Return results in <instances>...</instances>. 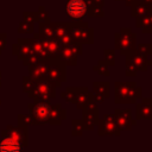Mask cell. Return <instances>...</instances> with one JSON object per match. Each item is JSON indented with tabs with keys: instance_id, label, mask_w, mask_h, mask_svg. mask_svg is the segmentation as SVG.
Returning <instances> with one entry per match:
<instances>
[{
	"instance_id": "obj_6",
	"label": "cell",
	"mask_w": 152,
	"mask_h": 152,
	"mask_svg": "<svg viewBox=\"0 0 152 152\" xmlns=\"http://www.w3.org/2000/svg\"><path fill=\"white\" fill-rule=\"evenodd\" d=\"M30 108H31V116L36 125H43L44 122L48 121V118H49L50 110H51L49 100L39 99V101H37Z\"/></svg>"
},
{
	"instance_id": "obj_26",
	"label": "cell",
	"mask_w": 152,
	"mask_h": 152,
	"mask_svg": "<svg viewBox=\"0 0 152 152\" xmlns=\"http://www.w3.org/2000/svg\"><path fill=\"white\" fill-rule=\"evenodd\" d=\"M93 70H94V71H97L99 74H101V75H103V76H109L108 65L103 62V59H100V61L97 62V64L93 66Z\"/></svg>"
},
{
	"instance_id": "obj_32",
	"label": "cell",
	"mask_w": 152,
	"mask_h": 152,
	"mask_svg": "<svg viewBox=\"0 0 152 152\" xmlns=\"http://www.w3.org/2000/svg\"><path fill=\"white\" fill-rule=\"evenodd\" d=\"M148 18H150V20H151V23H152V13L148 14Z\"/></svg>"
},
{
	"instance_id": "obj_23",
	"label": "cell",
	"mask_w": 152,
	"mask_h": 152,
	"mask_svg": "<svg viewBox=\"0 0 152 152\" xmlns=\"http://www.w3.org/2000/svg\"><path fill=\"white\" fill-rule=\"evenodd\" d=\"M88 17H103V4H96L94 2L88 7L87 11Z\"/></svg>"
},
{
	"instance_id": "obj_15",
	"label": "cell",
	"mask_w": 152,
	"mask_h": 152,
	"mask_svg": "<svg viewBox=\"0 0 152 152\" xmlns=\"http://www.w3.org/2000/svg\"><path fill=\"white\" fill-rule=\"evenodd\" d=\"M58 55H59V59L63 61L66 65H75V64H77V56L78 55L72 50L70 44L64 45Z\"/></svg>"
},
{
	"instance_id": "obj_7",
	"label": "cell",
	"mask_w": 152,
	"mask_h": 152,
	"mask_svg": "<svg viewBox=\"0 0 152 152\" xmlns=\"http://www.w3.org/2000/svg\"><path fill=\"white\" fill-rule=\"evenodd\" d=\"M97 134L100 137H103V135H116L119 137L121 134V131L120 128L118 127L115 120H114V115L112 114H106L102 120L99 119V122H97Z\"/></svg>"
},
{
	"instance_id": "obj_27",
	"label": "cell",
	"mask_w": 152,
	"mask_h": 152,
	"mask_svg": "<svg viewBox=\"0 0 152 152\" xmlns=\"http://www.w3.org/2000/svg\"><path fill=\"white\" fill-rule=\"evenodd\" d=\"M125 74H126V76H135V74H137L135 66H134L132 63L126 62V65H125Z\"/></svg>"
},
{
	"instance_id": "obj_20",
	"label": "cell",
	"mask_w": 152,
	"mask_h": 152,
	"mask_svg": "<svg viewBox=\"0 0 152 152\" xmlns=\"http://www.w3.org/2000/svg\"><path fill=\"white\" fill-rule=\"evenodd\" d=\"M135 19H137V21H135L137 27H139L144 33H151L152 32V23H151L150 18H148V14L147 15L137 17Z\"/></svg>"
},
{
	"instance_id": "obj_4",
	"label": "cell",
	"mask_w": 152,
	"mask_h": 152,
	"mask_svg": "<svg viewBox=\"0 0 152 152\" xmlns=\"http://www.w3.org/2000/svg\"><path fill=\"white\" fill-rule=\"evenodd\" d=\"M65 63L58 59H51L46 72V80H49L55 87H61L62 82L65 81Z\"/></svg>"
},
{
	"instance_id": "obj_9",
	"label": "cell",
	"mask_w": 152,
	"mask_h": 152,
	"mask_svg": "<svg viewBox=\"0 0 152 152\" xmlns=\"http://www.w3.org/2000/svg\"><path fill=\"white\" fill-rule=\"evenodd\" d=\"M88 6L84 0H68L65 5V12L74 20H82L87 15Z\"/></svg>"
},
{
	"instance_id": "obj_25",
	"label": "cell",
	"mask_w": 152,
	"mask_h": 152,
	"mask_svg": "<svg viewBox=\"0 0 152 152\" xmlns=\"http://www.w3.org/2000/svg\"><path fill=\"white\" fill-rule=\"evenodd\" d=\"M103 62L107 65H113L115 63V51L113 49L103 50Z\"/></svg>"
},
{
	"instance_id": "obj_18",
	"label": "cell",
	"mask_w": 152,
	"mask_h": 152,
	"mask_svg": "<svg viewBox=\"0 0 152 152\" xmlns=\"http://www.w3.org/2000/svg\"><path fill=\"white\" fill-rule=\"evenodd\" d=\"M90 93L88 91L87 87H78L76 89V97H75V104L78 109H82V107L84 106V103L87 102V100L89 99Z\"/></svg>"
},
{
	"instance_id": "obj_12",
	"label": "cell",
	"mask_w": 152,
	"mask_h": 152,
	"mask_svg": "<svg viewBox=\"0 0 152 152\" xmlns=\"http://www.w3.org/2000/svg\"><path fill=\"white\" fill-rule=\"evenodd\" d=\"M82 113H83V122L86 126V129H94L95 126L99 122V109L96 108H82Z\"/></svg>"
},
{
	"instance_id": "obj_3",
	"label": "cell",
	"mask_w": 152,
	"mask_h": 152,
	"mask_svg": "<svg viewBox=\"0 0 152 152\" xmlns=\"http://www.w3.org/2000/svg\"><path fill=\"white\" fill-rule=\"evenodd\" d=\"M115 37V48L119 50H129L135 49L137 46V34L129 27H121L119 32L114 34Z\"/></svg>"
},
{
	"instance_id": "obj_17",
	"label": "cell",
	"mask_w": 152,
	"mask_h": 152,
	"mask_svg": "<svg viewBox=\"0 0 152 152\" xmlns=\"http://www.w3.org/2000/svg\"><path fill=\"white\" fill-rule=\"evenodd\" d=\"M49 64H50V61H42V62L37 63V64H33L30 68L31 76L33 78L43 80L46 76V72H48V69H49Z\"/></svg>"
},
{
	"instance_id": "obj_21",
	"label": "cell",
	"mask_w": 152,
	"mask_h": 152,
	"mask_svg": "<svg viewBox=\"0 0 152 152\" xmlns=\"http://www.w3.org/2000/svg\"><path fill=\"white\" fill-rule=\"evenodd\" d=\"M40 36L43 37V39H46V38H55L53 24H48V23L40 24Z\"/></svg>"
},
{
	"instance_id": "obj_16",
	"label": "cell",
	"mask_w": 152,
	"mask_h": 152,
	"mask_svg": "<svg viewBox=\"0 0 152 152\" xmlns=\"http://www.w3.org/2000/svg\"><path fill=\"white\" fill-rule=\"evenodd\" d=\"M21 148L20 141L15 139L14 137H5L0 141V151L4 152H17Z\"/></svg>"
},
{
	"instance_id": "obj_11",
	"label": "cell",
	"mask_w": 152,
	"mask_h": 152,
	"mask_svg": "<svg viewBox=\"0 0 152 152\" xmlns=\"http://www.w3.org/2000/svg\"><path fill=\"white\" fill-rule=\"evenodd\" d=\"M141 101L137 103L135 107V119L137 120H151L152 119V99L140 97Z\"/></svg>"
},
{
	"instance_id": "obj_22",
	"label": "cell",
	"mask_w": 152,
	"mask_h": 152,
	"mask_svg": "<svg viewBox=\"0 0 152 152\" xmlns=\"http://www.w3.org/2000/svg\"><path fill=\"white\" fill-rule=\"evenodd\" d=\"M71 125H72V131H71V134L75 137V135H82L86 131V126H84V122L82 119H74L71 120Z\"/></svg>"
},
{
	"instance_id": "obj_30",
	"label": "cell",
	"mask_w": 152,
	"mask_h": 152,
	"mask_svg": "<svg viewBox=\"0 0 152 152\" xmlns=\"http://www.w3.org/2000/svg\"><path fill=\"white\" fill-rule=\"evenodd\" d=\"M94 2H96V4H103V0H94Z\"/></svg>"
},
{
	"instance_id": "obj_24",
	"label": "cell",
	"mask_w": 152,
	"mask_h": 152,
	"mask_svg": "<svg viewBox=\"0 0 152 152\" xmlns=\"http://www.w3.org/2000/svg\"><path fill=\"white\" fill-rule=\"evenodd\" d=\"M135 49L138 50V52H140L142 56L145 57H150L152 55V44H148V43H140V44H137Z\"/></svg>"
},
{
	"instance_id": "obj_8",
	"label": "cell",
	"mask_w": 152,
	"mask_h": 152,
	"mask_svg": "<svg viewBox=\"0 0 152 152\" xmlns=\"http://www.w3.org/2000/svg\"><path fill=\"white\" fill-rule=\"evenodd\" d=\"M32 95L30 96H34L42 100H49L55 97V86L49 81V80H39L36 81L33 89L30 91Z\"/></svg>"
},
{
	"instance_id": "obj_31",
	"label": "cell",
	"mask_w": 152,
	"mask_h": 152,
	"mask_svg": "<svg viewBox=\"0 0 152 152\" xmlns=\"http://www.w3.org/2000/svg\"><path fill=\"white\" fill-rule=\"evenodd\" d=\"M142 1H145V2H147V4H150V5H152V0H142Z\"/></svg>"
},
{
	"instance_id": "obj_5",
	"label": "cell",
	"mask_w": 152,
	"mask_h": 152,
	"mask_svg": "<svg viewBox=\"0 0 152 152\" xmlns=\"http://www.w3.org/2000/svg\"><path fill=\"white\" fill-rule=\"evenodd\" d=\"M120 53L125 57L126 62L132 63L137 71H145L147 70L148 65H152V61L148 59V57L142 56L140 52H138L137 49H129V50H120Z\"/></svg>"
},
{
	"instance_id": "obj_28",
	"label": "cell",
	"mask_w": 152,
	"mask_h": 152,
	"mask_svg": "<svg viewBox=\"0 0 152 152\" xmlns=\"http://www.w3.org/2000/svg\"><path fill=\"white\" fill-rule=\"evenodd\" d=\"M37 19L43 20V21H45V23L49 21V14H48V12L45 11L44 7H39V11H38V13H37Z\"/></svg>"
},
{
	"instance_id": "obj_2",
	"label": "cell",
	"mask_w": 152,
	"mask_h": 152,
	"mask_svg": "<svg viewBox=\"0 0 152 152\" xmlns=\"http://www.w3.org/2000/svg\"><path fill=\"white\" fill-rule=\"evenodd\" d=\"M70 34L74 42L82 44L93 43V28L89 27L86 21L77 20L75 23H70Z\"/></svg>"
},
{
	"instance_id": "obj_33",
	"label": "cell",
	"mask_w": 152,
	"mask_h": 152,
	"mask_svg": "<svg viewBox=\"0 0 152 152\" xmlns=\"http://www.w3.org/2000/svg\"><path fill=\"white\" fill-rule=\"evenodd\" d=\"M116 1H124V0H116Z\"/></svg>"
},
{
	"instance_id": "obj_19",
	"label": "cell",
	"mask_w": 152,
	"mask_h": 152,
	"mask_svg": "<svg viewBox=\"0 0 152 152\" xmlns=\"http://www.w3.org/2000/svg\"><path fill=\"white\" fill-rule=\"evenodd\" d=\"M109 82H104V81H95L93 83V89H94V93L96 94H100L102 95L104 99H108L109 97Z\"/></svg>"
},
{
	"instance_id": "obj_29",
	"label": "cell",
	"mask_w": 152,
	"mask_h": 152,
	"mask_svg": "<svg viewBox=\"0 0 152 152\" xmlns=\"http://www.w3.org/2000/svg\"><path fill=\"white\" fill-rule=\"evenodd\" d=\"M125 1V4H126V6H131V4L134 1V0H124Z\"/></svg>"
},
{
	"instance_id": "obj_10",
	"label": "cell",
	"mask_w": 152,
	"mask_h": 152,
	"mask_svg": "<svg viewBox=\"0 0 152 152\" xmlns=\"http://www.w3.org/2000/svg\"><path fill=\"white\" fill-rule=\"evenodd\" d=\"M114 120L121 132L131 129L132 126L137 125V120L132 119V110L129 108H127V109L116 108L114 112Z\"/></svg>"
},
{
	"instance_id": "obj_13",
	"label": "cell",
	"mask_w": 152,
	"mask_h": 152,
	"mask_svg": "<svg viewBox=\"0 0 152 152\" xmlns=\"http://www.w3.org/2000/svg\"><path fill=\"white\" fill-rule=\"evenodd\" d=\"M131 15L137 18L141 15H147L152 13V5L142 1V0H134L131 4Z\"/></svg>"
},
{
	"instance_id": "obj_1",
	"label": "cell",
	"mask_w": 152,
	"mask_h": 152,
	"mask_svg": "<svg viewBox=\"0 0 152 152\" xmlns=\"http://www.w3.org/2000/svg\"><path fill=\"white\" fill-rule=\"evenodd\" d=\"M141 97V88L135 82H115V103H135Z\"/></svg>"
},
{
	"instance_id": "obj_14",
	"label": "cell",
	"mask_w": 152,
	"mask_h": 152,
	"mask_svg": "<svg viewBox=\"0 0 152 152\" xmlns=\"http://www.w3.org/2000/svg\"><path fill=\"white\" fill-rule=\"evenodd\" d=\"M66 112L65 109L59 104H55V106H51V110H50V115L48 118V122L51 124V125H61L62 120L65 119V115Z\"/></svg>"
}]
</instances>
